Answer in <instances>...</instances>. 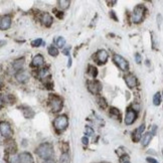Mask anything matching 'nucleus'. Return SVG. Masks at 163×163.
Here are the masks:
<instances>
[{"mask_svg":"<svg viewBox=\"0 0 163 163\" xmlns=\"http://www.w3.org/2000/svg\"><path fill=\"white\" fill-rule=\"evenodd\" d=\"M36 154L43 159H50L54 155V147L50 143H43L40 144L36 149Z\"/></svg>","mask_w":163,"mask_h":163,"instance_id":"obj_1","label":"nucleus"},{"mask_svg":"<svg viewBox=\"0 0 163 163\" xmlns=\"http://www.w3.org/2000/svg\"><path fill=\"white\" fill-rule=\"evenodd\" d=\"M50 109L54 113L60 112L62 108V100L57 96H53L50 97Z\"/></svg>","mask_w":163,"mask_h":163,"instance_id":"obj_2","label":"nucleus"},{"mask_svg":"<svg viewBox=\"0 0 163 163\" xmlns=\"http://www.w3.org/2000/svg\"><path fill=\"white\" fill-rule=\"evenodd\" d=\"M144 12H145V8L144 6L142 5H137L136 7L134 8L133 13H132V21L134 23H139L142 21L144 17Z\"/></svg>","mask_w":163,"mask_h":163,"instance_id":"obj_3","label":"nucleus"},{"mask_svg":"<svg viewBox=\"0 0 163 163\" xmlns=\"http://www.w3.org/2000/svg\"><path fill=\"white\" fill-rule=\"evenodd\" d=\"M68 118L67 116L62 115V116H58L57 119L54 120V128L58 131H62L65 130V128L68 126Z\"/></svg>","mask_w":163,"mask_h":163,"instance_id":"obj_4","label":"nucleus"},{"mask_svg":"<svg viewBox=\"0 0 163 163\" xmlns=\"http://www.w3.org/2000/svg\"><path fill=\"white\" fill-rule=\"evenodd\" d=\"M113 60H114V61H115V64L122 71H124V72L128 71V69H129V65H128V61L125 60L123 57H121V55H119V54H115L113 57Z\"/></svg>","mask_w":163,"mask_h":163,"instance_id":"obj_5","label":"nucleus"},{"mask_svg":"<svg viewBox=\"0 0 163 163\" xmlns=\"http://www.w3.org/2000/svg\"><path fill=\"white\" fill-rule=\"evenodd\" d=\"M0 131H1V135L5 138H9L11 137L12 135V130L10 125L6 122H1L0 124Z\"/></svg>","mask_w":163,"mask_h":163,"instance_id":"obj_6","label":"nucleus"},{"mask_svg":"<svg viewBox=\"0 0 163 163\" xmlns=\"http://www.w3.org/2000/svg\"><path fill=\"white\" fill-rule=\"evenodd\" d=\"M88 89L92 94H98L101 92L102 85L98 81H91L88 83Z\"/></svg>","mask_w":163,"mask_h":163,"instance_id":"obj_7","label":"nucleus"},{"mask_svg":"<svg viewBox=\"0 0 163 163\" xmlns=\"http://www.w3.org/2000/svg\"><path fill=\"white\" fill-rule=\"evenodd\" d=\"M136 113H135V111L132 109H128L127 113H126V116H125V124L126 125H131L135 122V120H136Z\"/></svg>","mask_w":163,"mask_h":163,"instance_id":"obj_8","label":"nucleus"},{"mask_svg":"<svg viewBox=\"0 0 163 163\" xmlns=\"http://www.w3.org/2000/svg\"><path fill=\"white\" fill-rule=\"evenodd\" d=\"M10 25H11V16L4 15L0 20V28H1V30L8 29Z\"/></svg>","mask_w":163,"mask_h":163,"instance_id":"obj_9","label":"nucleus"},{"mask_svg":"<svg viewBox=\"0 0 163 163\" xmlns=\"http://www.w3.org/2000/svg\"><path fill=\"white\" fill-rule=\"evenodd\" d=\"M125 82H126L127 86L129 87L130 89L135 88V87H136V85H137V80H136V78H135L134 75H131V74L125 76Z\"/></svg>","mask_w":163,"mask_h":163,"instance_id":"obj_10","label":"nucleus"},{"mask_svg":"<svg viewBox=\"0 0 163 163\" xmlns=\"http://www.w3.org/2000/svg\"><path fill=\"white\" fill-rule=\"evenodd\" d=\"M15 78L19 83H26L29 80V76H28V72L25 71H19L16 74Z\"/></svg>","mask_w":163,"mask_h":163,"instance_id":"obj_11","label":"nucleus"},{"mask_svg":"<svg viewBox=\"0 0 163 163\" xmlns=\"http://www.w3.org/2000/svg\"><path fill=\"white\" fill-rule=\"evenodd\" d=\"M96 58H97V61L100 62V64H105V62L107 61V60H108V54H107L106 50H99L98 53H97Z\"/></svg>","mask_w":163,"mask_h":163,"instance_id":"obj_12","label":"nucleus"},{"mask_svg":"<svg viewBox=\"0 0 163 163\" xmlns=\"http://www.w3.org/2000/svg\"><path fill=\"white\" fill-rule=\"evenodd\" d=\"M40 21L43 25L48 27L51 25V23H53V17H51L50 14H48V13H43L40 17Z\"/></svg>","mask_w":163,"mask_h":163,"instance_id":"obj_13","label":"nucleus"},{"mask_svg":"<svg viewBox=\"0 0 163 163\" xmlns=\"http://www.w3.org/2000/svg\"><path fill=\"white\" fill-rule=\"evenodd\" d=\"M20 157V163H33V158L31 154L27 153V152H23L19 155Z\"/></svg>","mask_w":163,"mask_h":163,"instance_id":"obj_14","label":"nucleus"},{"mask_svg":"<svg viewBox=\"0 0 163 163\" xmlns=\"http://www.w3.org/2000/svg\"><path fill=\"white\" fill-rule=\"evenodd\" d=\"M145 129V125L144 124H142L140 125V127L139 128H137L136 130H135V132L133 134V139L134 141H139L141 139V137H142V133H143V131Z\"/></svg>","mask_w":163,"mask_h":163,"instance_id":"obj_15","label":"nucleus"},{"mask_svg":"<svg viewBox=\"0 0 163 163\" xmlns=\"http://www.w3.org/2000/svg\"><path fill=\"white\" fill-rule=\"evenodd\" d=\"M43 57L41 54H37L35 55V57H33V60H32V65L33 67H36V68H39L40 67V65H43Z\"/></svg>","mask_w":163,"mask_h":163,"instance_id":"obj_16","label":"nucleus"},{"mask_svg":"<svg viewBox=\"0 0 163 163\" xmlns=\"http://www.w3.org/2000/svg\"><path fill=\"white\" fill-rule=\"evenodd\" d=\"M24 65V58H18L13 62V69L16 71H20Z\"/></svg>","mask_w":163,"mask_h":163,"instance_id":"obj_17","label":"nucleus"},{"mask_svg":"<svg viewBox=\"0 0 163 163\" xmlns=\"http://www.w3.org/2000/svg\"><path fill=\"white\" fill-rule=\"evenodd\" d=\"M152 139V134L150 132H148L146 134H144V136L143 138H142V145L145 147V146H147V145L150 143V141Z\"/></svg>","mask_w":163,"mask_h":163,"instance_id":"obj_18","label":"nucleus"},{"mask_svg":"<svg viewBox=\"0 0 163 163\" xmlns=\"http://www.w3.org/2000/svg\"><path fill=\"white\" fill-rule=\"evenodd\" d=\"M22 112L25 118H32L34 116V112L30 108H28V107H24V108H22Z\"/></svg>","mask_w":163,"mask_h":163,"instance_id":"obj_19","label":"nucleus"},{"mask_svg":"<svg viewBox=\"0 0 163 163\" xmlns=\"http://www.w3.org/2000/svg\"><path fill=\"white\" fill-rule=\"evenodd\" d=\"M57 4H58V7L61 10H65L69 8V6L71 4V1H69V0H60V1L57 2Z\"/></svg>","mask_w":163,"mask_h":163,"instance_id":"obj_20","label":"nucleus"},{"mask_svg":"<svg viewBox=\"0 0 163 163\" xmlns=\"http://www.w3.org/2000/svg\"><path fill=\"white\" fill-rule=\"evenodd\" d=\"M70 162H71L70 155H69L68 152H64L60 157V163H70Z\"/></svg>","mask_w":163,"mask_h":163,"instance_id":"obj_21","label":"nucleus"},{"mask_svg":"<svg viewBox=\"0 0 163 163\" xmlns=\"http://www.w3.org/2000/svg\"><path fill=\"white\" fill-rule=\"evenodd\" d=\"M8 162H9V163H20V157H19V155L11 154V155L9 156Z\"/></svg>","mask_w":163,"mask_h":163,"instance_id":"obj_22","label":"nucleus"},{"mask_svg":"<svg viewBox=\"0 0 163 163\" xmlns=\"http://www.w3.org/2000/svg\"><path fill=\"white\" fill-rule=\"evenodd\" d=\"M6 150H7L9 153L11 154H14V152L16 150V147H15V144L13 141H10V143L7 145V147H6Z\"/></svg>","mask_w":163,"mask_h":163,"instance_id":"obj_23","label":"nucleus"},{"mask_svg":"<svg viewBox=\"0 0 163 163\" xmlns=\"http://www.w3.org/2000/svg\"><path fill=\"white\" fill-rule=\"evenodd\" d=\"M160 102H161L160 93H156L154 95V97H153V104L155 106H159V105H160Z\"/></svg>","mask_w":163,"mask_h":163,"instance_id":"obj_24","label":"nucleus"},{"mask_svg":"<svg viewBox=\"0 0 163 163\" xmlns=\"http://www.w3.org/2000/svg\"><path fill=\"white\" fill-rule=\"evenodd\" d=\"M88 72H89V75L93 78H96L97 75H98V71H97V69L95 67H93V65H89Z\"/></svg>","mask_w":163,"mask_h":163,"instance_id":"obj_25","label":"nucleus"},{"mask_svg":"<svg viewBox=\"0 0 163 163\" xmlns=\"http://www.w3.org/2000/svg\"><path fill=\"white\" fill-rule=\"evenodd\" d=\"M39 77L41 79H44V78H50V72H48L47 69H41L39 71Z\"/></svg>","mask_w":163,"mask_h":163,"instance_id":"obj_26","label":"nucleus"},{"mask_svg":"<svg viewBox=\"0 0 163 163\" xmlns=\"http://www.w3.org/2000/svg\"><path fill=\"white\" fill-rule=\"evenodd\" d=\"M110 115L114 117V119H120V113L119 111H118L117 109L115 108H112L110 111Z\"/></svg>","mask_w":163,"mask_h":163,"instance_id":"obj_27","label":"nucleus"},{"mask_svg":"<svg viewBox=\"0 0 163 163\" xmlns=\"http://www.w3.org/2000/svg\"><path fill=\"white\" fill-rule=\"evenodd\" d=\"M48 54H50V55H51V57H57L58 54V50L54 46H50L48 47Z\"/></svg>","mask_w":163,"mask_h":163,"instance_id":"obj_28","label":"nucleus"},{"mask_svg":"<svg viewBox=\"0 0 163 163\" xmlns=\"http://www.w3.org/2000/svg\"><path fill=\"white\" fill-rule=\"evenodd\" d=\"M98 104H99V106L101 107L102 109H105L106 107H107V102L105 101V99L102 98V97H100V98H98Z\"/></svg>","mask_w":163,"mask_h":163,"instance_id":"obj_29","label":"nucleus"},{"mask_svg":"<svg viewBox=\"0 0 163 163\" xmlns=\"http://www.w3.org/2000/svg\"><path fill=\"white\" fill-rule=\"evenodd\" d=\"M43 43V39H34L32 43H31V46H34V47H37V46H40Z\"/></svg>","mask_w":163,"mask_h":163,"instance_id":"obj_30","label":"nucleus"},{"mask_svg":"<svg viewBox=\"0 0 163 163\" xmlns=\"http://www.w3.org/2000/svg\"><path fill=\"white\" fill-rule=\"evenodd\" d=\"M65 39H64V37H58V39H57V46L58 47H64L65 46Z\"/></svg>","mask_w":163,"mask_h":163,"instance_id":"obj_31","label":"nucleus"},{"mask_svg":"<svg viewBox=\"0 0 163 163\" xmlns=\"http://www.w3.org/2000/svg\"><path fill=\"white\" fill-rule=\"evenodd\" d=\"M85 133L88 135V136H93V135H94V130L90 126H87L85 128Z\"/></svg>","mask_w":163,"mask_h":163,"instance_id":"obj_32","label":"nucleus"},{"mask_svg":"<svg viewBox=\"0 0 163 163\" xmlns=\"http://www.w3.org/2000/svg\"><path fill=\"white\" fill-rule=\"evenodd\" d=\"M135 60H136L137 64H141V55L139 54H135Z\"/></svg>","mask_w":163,"mask_h":163,"instance_id":"obj_33","label":"nucleus"},{"mask_svg":"<svg viewBox=\"0 0 163 163\" xmlns=\"http://www.w3.org/2000/svg\"><path fill=\"white\" fill-rule=\"evenodd\" d=\"M82 142H83V144L88 145V144H89V139H88V137H86V136L83 137V138H82Z\"/></svg>","mask_w":163,"mask_h":163,"instance_id":"obj_34","label":"nucleus"},{"mask_svg":"<svg viewBox=\"0 0 163 163\" xmlns=\"http://www.w3.org/2000/svg\"><path fill=\"white\" fill-rule=\"evenodd\" d=\"M146 160H147V162H149V163H158L157 161L155 160L154 158H152V157H147Z\"/></svg>","mask_w":163,"mask_h":163,"instance_id":"obj_35","label":"nucleus"},{"mask_svg":"<svg viewBox=\"0 0 163 163\" xmlns=\"http://www.w3.org/2000/svg\"><path fill=\"white\" fill-rule=\"evenodd\" d=\"M156 129H157V127H156L155 125H154L153 128H152V130H151V134H152V135H155V133H156Z\"/></svg>","mask_w":163,"mask_h":163,"instance_id":"obj_36","label":"nucleus"},{"mask_svg":"<svg viewBox=\"0 0 163 163\" xmlns=\"http://www.w3.org/2000/svg\"><path fill=\"white\" fill-rule=\"evenodd\" d=\"M110 15H111V16H112V17H113V18H114V19H115V20H117V17L115 16V12H114V11H111V12H110Z\"/></svg>","mask_w":163,"mask_h":163,"instance_id":"obj_37","label":"nucleus"},{"mask_svg":"<svg viewBox=\"0 0 163 163\" xmlns=\"http://www.w3.org/2000/svg\"><path fill=\"white\" fill-rule=\"evenodd\" d=\"M43 163H54V161L53 160V159H47V160H46Z\"/></svg>","mask_w":163,"mask_h":163,"instance_id":"obj_38","label":"nucleus"},{"mask_svg":"<svg viewBox=\"0 0 163 163\" xmlns=\"http://www.w3.org/2000/svg\"><path fill=\"white\" fill-rule=\"evenodd\" d=\"M123 163H130V162H129V161H124Z\"/></svg>","mask_w":163,"mask_h":163,"instance_id":"obj_39","label":"nucleus"}]
</instances>
